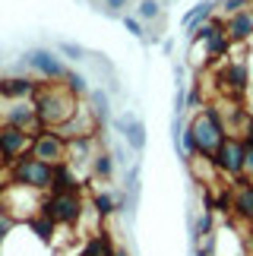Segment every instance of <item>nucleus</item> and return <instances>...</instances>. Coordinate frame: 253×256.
I'll return each mask as SVG.
<instances>
[{
    "label": "nucleus",
    "instance_id": "6",
    "mask_svg": "<svg viewBox=\"0 0 253 256\" xmlns=\"http://www.w3.org/2000/svg\"><path fill=\"white\" fill-rule=\"evenodd\" d=\"M66 152H70V142L60 136V130H51V126H42L35 130L32 136V155L38 162H48V164H66Z\"/></svg>",
    "mask_w": 253,
    "mask_h": 256
},
{
    "label": "nucleus",
    "instance_id": "12",
    "mask_svg": "<svg viewBox=\"0 0 253 256\" xmlns=\"http://www.w3.org/2000/svg\"><path fill=\"white\" fill-rule=\"evenodd\" d=\"M38 82H32L28 76H13V80H0V98L10 102H22V98H35Z\"/></svg>",
    "mask_w": 253,
    "mask_h": 256
},
{
    "label": "nucleus",
    "instance_id": "15",
    "mask_svg": "<svg viewBox=\"0 0 253 256\" xmlns=\"http://www.w3.org/2000/svg\"><path fill=\"white\" fill-rule=\"evenodd\" d=\"M51 193H80V177H76V171L70 164H57Z\"/></svg>",
    "mask_w": 253,
    "mask_h": 256
},
{
    "label": "nucleus",
    "instance_id": "37",
    "mask_svg": "<svg viewBox=\"0 0 253 256\" xmlns=\"http://www.w3.org/2000/svg\"><path fill=\"white\" fill-rule=\"evenodd\" d=\"M0 196H4V186H0Z\"/></svg>",
    "mask_w": 253,
    "mask_h": 256
},
{
    "label": "nucleus",
    "instance_id": "23",
    "mask_svg": "<svg viewBox=\"0 0 253 256\" xmlns=\"http://www.w3.org/2000/svg\"><path fill=\"white\" fill-rule=\"evenodd\" d=\"M114 209H118V202H114L111 193H95V196H92V212L98 215V218H108Z\"/></svg>",
    "mask_w": 253,
    "mask_h": 256
},
{
    "label": "nucleus",
    "instance_id": "22",
    "mask_svg": "<svg viewBox=\"0 0 253 256\" xmlns=\"http://www.w3.org/2000/svg\"><path fill=\"white\" fill-rule=\"evenodd\" d=\"M28 228L38 234V240H42V244H51V238H54V222L48 218V215L38 212L35 218H28Z\"/></svg>",
    "mask_w": 253,
    "mask_h": 256
},
{
    "label": "nucleus",
    "instance_id": "2",
    "mask_svg": "<svg viewBox=\"0 0 253 256\" xmlns=\"http://www.w3.org/2000/svg\"><path fill=\"white\" fill-rule=\"evenodd\" d=\"M187 126H190L193 140H196V155H202V158L212 162L218 155L222 142L228 140V126H225V120H222L218 108H202Z\"/></svg>",
    "mask_w": 253,
    "mask_h": 256
},
{
    "label": "nucleus",
    "instance_id": "14",
    "mask_svg": "<svg viewBox=\"0 0 253 256\" xmlns=\"http://www.w3.org/2000/svg\"><path fill=\"white\" fill-rule=\"evenodd\" d=\"M225 35L231 38V42H247V38H253V13L250 10L225 19Z\"/></svg>",
    "mask_w": 253,
    "mask_h": 256
},
{
    "label": "nucleus",
    "instance_id": "24",
    "mask_svg": "<svg viewBox=\"0 0 253 256\" xmlns=\"http://www.w3.org/2000/svg\"><path fill=\"white\" fill-rule=\"evenodd\" d=\"M136 16H140L142 22H158V19H162L158 0H140V6H136Z\"/></svg>",
    "mask_w": 253,
    "mask_h": 256
},
{
    "label": "nucleus",
    "instance_id": "19",
    "mask_svg": "<svg viewBox=\"0 0 253 256\" xmlns=\"http://www.w3.org/2000/svg\"><path fill=\"white\" fill-rule=\"evenodd\" d=\"M89 108H92V114L98 117V124L104 126L108 117H111V95L104 92V88H92L89 92Z\"/></svg>",
    "mask_w": 253,
    "mask_h": 256
},
{
    "label": "nucleus",
    "instance_id": "31",
    "mask_svg": "<svg viewBox=\"0 0 253 256\" xmlns=\"http://www.w3.org/2000/svg\"><path fill=\"white\" fill-rule=\"evenodd\" d=\"M10 231H13V218H10L6 212H0V244L10 238Z\"/></svg>",
    "mask_w": 253,
    "mask_h": 256
},
{
    "label": "nucleus",
    "instance_id": "8",
    "mask_svg": "<svg viewBox=\"0 0 253 256\" xmlns=\"http://www.w3.org/2000/svg\"><path fill=\"white\" fill-rule=\"evenodd\" d=\"M32 136L28 130H19V126H0V162L13 164L16 158L32 152Z\"/></svg>",
    "mask_w": 253,
    "mask_h": 256
},
{
    "label": "nucleus",
    "instance_id": "10",
    "mask_svg": "<svg viewBox=\"0 0 253 256\" xmlns=\"http://www.w3.org/2000/svg\"><path fill=\"white\" fill-rule=\"evenodd\" d=\"M22 64H26V66H32V70L42 76V80H51V82L66 80V66L57 60L51 51H28V54L22 57Z\"/></svg>",
    "mask_w": 253,
    "mask_h": 256
},
{
    "label": "nucleus",
    "instance_id": "36",
    "mask_svg": "<svg viewBox=\"0 0 253 256\" xmlns=\"http://www.w3.org/2000/svg\"><path fill=\"white\" fill-rule=\"evenodd\" d=\"M92 4H102V6H104V0H92Z\"/></svg>",
    "mask_w": 253,
    "mask_h": 256
},
{
    "label": "nucleus",
    "instance_id": "26",
    "mask_svg": "<svg viewBox=\"0 0 253 256\" xmlns=\"http://www.w3.org/2000/svg\"><path fill=\"white\" fill-rule=\"evenodd\" d=\"M250 4V0H222L218 4V10H222V16H234V13H244V6Z\"/></svg>",
    "mask_w": 253,
    "mask_h": 256
},
{
    "label": "nucleus",
    "instance_id": "11",
    "mask_svg": "<svg viewBox=\"0 0 253 256\" xmlns=\"http://www.w3.org/2000/svg\"><path fill=\"white\" fill-rule=\"evenodd\" d=\"M114 126H118V133L126 140V146H130L133 152H142L146 149V126L140 117H133V114H120L118 120H114Z\"/></svg>",
    "mask_w": 253,
    "mask_h": 256
},
{
    "label": "nucleus",
    "instance_id": "4",
    "mask_svg": "<svg viewBox=\"0 0 253 256\" xmlns=\"http://www.w3.org/2000/svg\"><path fill=\"white\" fill-rule=\"evenodd\" d=\"M86 212L80 193H51L42 202V215H48L54 224H80Z\"/></svg>",
    "mask_w": 253,
    "mask_h": 256
},
{
    "label": "nucleus",
    "instance_id": "28",
    "mask_svg": "<svg viewBox=\"0 0 253 256\" xmlns=\"http://www.w3.org/2000/svg\"><path fill=\"white\" fill-rule=\"evenodd\" d=\"M124 6H126V0H104V16H111V19H124Z\"/></svg>",
    "mask_w": 253,
    "mask_h": 256
},
{
    "label": "nucleus",
    "instance_id": "30",
    "mask_svg": "<svg viewBox=\"0 0 253 256\" xmlns=\"http://www.w3.org/2000/svg\"><path fill=\"white\" fill-rule=\"evenodd\" d=\"M124 28H126L130 35H136V38H142V35H146V32H142V19H140V16H124Z\"/></svg>",
    "mask_w": 253,
    "mask_h": 256
},
{
    "label": "nucleus",
    "instance_id": "35",
    "mask_svg": "<svg viewBox=\"0 0 253 256\" xmlns=\"http://www.w3.org/2000/svg\"><path fill=\"white\" fill-rule=\"evenodd\" d=\"M187 104H200V88H193V92L187 95Z\"/></svg>",
    "mask_w": 253,
    "mask_h": 256
},
{
    "label": "nucleus",
    "instance_id": "16",
    "mask_svg": "<svg viewBox=\"0 0 253 256\" xmlns=\"http://www.w3.org/2000/svg\"><path fill=\"white\" fill-rule=\"evenodd\" d=\"M234 212L240 218L253 222V184L238 180V186H234Z\"/></svg>",
    "mask_w": 253,
    "mask_h": 256
},
{
    "label": "nucleus",
    "instance_id": "7",
    "mask_svg": "<svg viewBox=\"0 0 253 256\" xmlns=\"http://www.w3.org/2000/svg\"><path fill=\"white\" fill-rule=\"evenodd\" d=\"M0 126H19V130H42L35 111V98H22V102H10L0 98Z\"/></svg>",
    "mask_w": 253,
    "mask_h": 256
},
{
    "label": "nucleus",
    "instance_id": "20",
    "mask_svg": "<svg viewBox=\"0 0 253 256\" xmlns=\"http://www.w3.org/2000/svg\"><path fill=\"white\" fill-rule=\"evenodd\" d=\"M228 51H231V38L225 32H218L216 38H209V42H206V57H209L212 64H216L218 57H225Z\"/></svg>",
    "mask_w": 253,
    "mask_h": 256
},
{
    "label": "nucleus",
    "instance_id": "18",
    "mask_svg": "<svg viewBox=\"0 0 253 256\" xmlns=\"http://www.w3.org/2000/svg\"><path fill=\"white\" fill-rule=\"evenodd\" d=\"M80 256H118V253H114V244H111L108 234L98 231V234H92V238L86 240V247H82Z\"/></svg>",
    "mask_w": 253,
    "mask_h": 256
},
{
    "label": "nucleus",
    "instance_id": "33",
    "mask_svg": "<svg viewBox=\"0 0 253 256\" xmlns=\"http://www.w3.org/2000/svg\"><path fill=\"white\" fill-rule=\"evenodd\" d=\"M244 136H247L244 142H250V146H253V117H250V120L244 124Z\"/></svg>",
    "mask_w": 253,
    "mask_h": 256
},
{
    "label": "nucleus",
    "instance_id": "5",
    "mask_svg": "<svg viewBox=\"0 0 253 256\" xmlns=\"http://www.w3.org/2000/svg\"><path fill=\"white\" fill-rule=\"evenodd\" d=\"M212 164L218 168L222 177H231V180H244L247 174V142L238 140V136H228L225 142H222L218 155L212 158Z\"/></svg>",
    "mask_w": 253,
    "mask_h": 256
},
{
    "label": "nucleus",
    "instance_id": "25",
    "mask_svg": "<svg viewBox=\"0 0 253 256\" xmlns=\"http://www.w3.org/2000/svg\"><path fill=\"white\" fill-rule=\"evenodd\" d=\"M66 88H70L76 98L92 92V88H86V76H80V73H66Z\"/></svg>",
    "mask_w": 253,
    "mask_h": 256
},
{
    "label": "nucleus",
    "instance_id": "9",
    "mask_svg": "<svg viewBox=\"0 0 253 256\" xmlns=\"http://www.w3.org/2000/svg\"><path fill=\"white\" fill-rule=\"evenodd\" d=\"M98 130H102V124L92 114V108H76V114L60 126V136L66 142H76V140H95Z\"/></svg>",
    "mask_w": 253,
    "mask_h": 256
},
{
    "label": "nucleus",
    "instance_id": "21",
    "mask_svg": "<svg viewBox=\"0 0 253 256\" xmlns=\"http://www.w3.org/2000/svg\"><path fill=\"white\" fill-rule=\"evenodd\" d=\"M111 174H114V158L108 152H95V158H92V177H102V180H111Z\"/></svg>",
    "mask_w": 253,
    "mask_h": 256
},
{
    "label": "nucleus",
    "instance_id": "1",
    "mask_svg": "<svg viewBox=\"0 0 253 256\" xmlns=\"http://www.w3.org/2000/svg\"><path fill=\"white\" fill-rule=\"evenodd\" d=\"M76 95L70 88H60V86H51V88H38L35 95V111H38V124L42 126H51V130H60V126L76 114Z\"/></svg>",
    "mask_w": 253,
    "mask_h": 256
},
{
    "label": "nucleus",
    "instance_id": "17",
    "mask_svg": "<svg viewBox=\"0 0 253 256\" xmlns=\"http://www.w3.org/2000/svg\"><path fill=\"white\" fill-rule=\"evenodd\" d=\"M216 10H218L216 0H202V4H196L187 16H184V28H187V32H196L202 22H209V16L216 13Z\"/></svg>",
    "mask_w": 253,
    "mask_h": 256
},
{
    "label": "nucleus",
    "instance_id": "27",
    "mask_svg": "<svg viewBox=\"0 0 253 256\" xmlns=\"http://www.w3.org/2000/svg\"><path fill=\"white\" fill-rule=\"evenodd\" d=\"M60 51L70 57V60H86V48H80V44H73V42H60L57 44Z\"/></svg>",
    "mask_w": 253,
    "mask_h": 256
},
{
    "label": "nucleus",
    "instance_id": "32",
    "mask_svg": "<svg viewBox=\"0 0 253 256\" xmlns=\"http://www.w3.org/2000/svg\"><path fill=\"white\" fill-rule=\"evenodd\" d=\"M187 111V95H184V86H178V95H174V114Z\"/></svg>",
    "mask_w": 253,
    "mask_h": 256
},
{
    "label": "nucleus",
    "instance_id": "34",
    "mask_svg": "<svg viewBox=\"0 0 253 256\" xmlns=\"http://www.w3.org/2000/svg\"><path fill=\"white\" fill-rule=\"evenodd\" d=\"M247 174L253 177V146L247 142Z\"/></svg>",
    "mask_w": 253,
    "mask_h": 256
},
{
    "label": "nucleus",
    "instance_id": "13",
    "mask_svg": "<svg viewBox=\"0 0 253 256\" xmlns=\"http://www.w3.org/2000/svg\"><path fill=\"white\" fill-rule=\"evenodd\" d=\"M218 82L225 86V88L244 92V88L250 86V70H247V64H240V60H231V64H225V66L218 70Z\"/></svg>",
    "mask_w": 253,
    "mask_h": 256
},
{
    "label": "nucleus",
    "instance_id": "3",
    "mask_svg": "<svg viewBox=\"0 0 253 256\" xmlns=\"http://www.w3.org/2000/svg\"><path fill=\"white\" fill-rule=\"evenodd\" d=\"M54 164H48V162H38L32 152L22 155V158H16L13 162V184L19 186H28V190H35V193H42V190H51V184H54Z\"/></svg>",
    "mask_w": 253,
    "mask_h": 256
},
{
    "label": "nucleus",
    "instance_id": "29",
    "mask_svg": "<svg viewBox=\"0 0 253 256\" xmlns=\"http://www.w3.org/2000/svg\"><path fill=\"white\" fill-rule=\"evenodd\" d=\"M212 234V212H202L196 218V238H209Z\"/></svg>",
    "mask_w": 253,
    "mask_h": 256
}]
</instances>
